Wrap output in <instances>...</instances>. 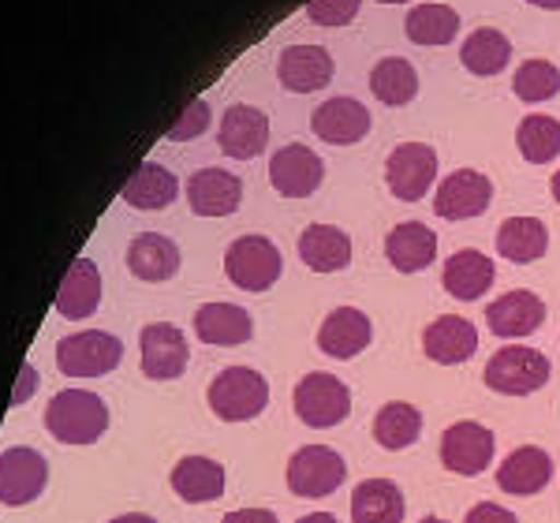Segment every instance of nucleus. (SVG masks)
<instances>
[{
	"instance_id": "nucleus-41",
	"label": "nucleus",
	"mask_w": 560,
	"mask_h": 523,
	"mask_svg": "<svg viewBox=\"0 0 560 523\" xmlns=\"http://www.w3.org/2000/svg\"><path fill=\"white\" fill-rule=\"evenodd\" d=\"M221 523H277V516L269 509H236V512H229Z\"/></svg>"
},
{
	"instance_id": "nucleus-47",
	"label": "nucleus",
	"mask_w": 560,
	"mask_h": 523,
	"mask_svg": "<svg viewBox=\"0 0 560 523\" xmlns=\"http://www.w3.org/2000/svg\"><path fill=\"white\" fill-rule=\"evenodd\" d=\"M377 4H408V0H377Z\"/></svg>"
},
{
	"instance_id": "nucleus-22",
	"label": "nucleus",
	"mask_w": 560,
	"mask_h": 523,
	"mask_svg": "<svg viewBox=\"0 0 560 523\" xmlns=\"http://www.w3.org/2000/svg\"><path fill=\"white\" fill-rule=\"evenodd\" d=\"M374 340V322L359 306H337L318 329V348L332 359H355Z\"/></svg>"
},
{
	"instance_id": "nucleus-29",
	"label": "nucleus",
	"mask_w": 560,
	"mask_h": 523,
	"mask_svg": "<svg viewBox=\"0 0 560 523\" xmlns=\"http://www.w3.org/2000/svg\"><path fill=\"white\" fill-rule=\"evenodd\" d=\"M176 191H179V179L168 173L165 165H158V161H142L139 168H135V176L124 184L120 198L135 210H165V206L176 202Z\"/></svg>"
},
{
	"instance_id": "nucleus-18",
	"label": "nucleus",
	"mask_w": 560,
	"mask_h": 523,
	"mask_svg": "<svg viewBox=\"0 0 560 523\" xmlns=\"http://www.w3.org/2000/svg\"><path fill=\"white\" fill-rule=\"evenodd\" d=\"M486 322H490V333H497V337H504V340L530 337V333H538L541 322H546V303H541L535 292H527V288H516V292H504L501 300L490 303Z\"/></svg>"
},
{
	"instance_id": "nucleus-35",
	"label": "nucleus",
	"mask_w": 560,
	"mask_h": 523,
	"mask_svg": "<svg viewBox=\"0 0 560 523\" xmlns=\"http://www.w3.org/2000/svg\"><path fill=\"white\" fill-rule=\"evenodd\" d=\"M404 31L415 45H448L459 34V12L448 4H419L408 12Z\"/></svg>"
},
{
	"instance_id": "nucleus-14",
	"label": "nucleus",
	"mask_w": 560,
	"mask_h": 523,
	"mask_svg": "<svg viewBox=\"0 0 560 523\" xmlns=\"http://www.w3.org/2000/svg\"><path fill=\"white\" fill-rule=\"evenodd\" d=\"M217 147L229 158L250 161L269 147V116L255 105H229L221 116V131H217Z\"/></svg>"
},
{
	"instance_id": "nucleus-31",
	"label": "nucleus",
	"mask_w": 560,
	"mask_h": 523,
	"mask_svg": "<svg viewBox=\"0 0 560 523\" xmlns=\"http://www.w3.org/2000/svg\"><path fill=\"white\" fill-rule=\"evenodd\" d=\"M549 251V229L538 218H509L497 229V255L527 266Z\"/></svg>"
},
{
	"instance_id": "nucleus-23",
	"label": "nucleus",
	"mask_w": 560,
	"mask_h": 523,
	"mask_svg": "<svg viewBox=\"0 0 560 523\" xmlns=\"http://www.w3.org/2000/svg\"><path fill=\"white\" fill-rule=\"evenodd\" d=\"M493 281H497V266L490 262V255H482V251H475V247L456 251V255L445 262V269H441L445 292L464 303L482 300V292H490Z\"/></svg>"
},
{
	"instance_id": "nucleus-45",
	"label": "nucleus",
	"mask_w": 560,
	"mask_h": 523,
	"mask_svg": "<svg viewBox=\"0 0 560 523\" xmlns=\"http://www.w3.org/2000/svg\"><path fill=\"white\" fill-rule=\"evenodd\" d=\"M553 198L560 202V173H553Z\"/></svg>"
},
{
	"instance_id": "nucleus-15",
	"label": "nucleus",
	"mask_w": 560,
	"mask_h": 523,
	"mask_svg": "<svg viewBox=\"0 0 560 523\" xmlns=\"http://www.w3.org/2000/svg\"><path fill=\"white\" fill-rule=\"evenodd\" d=\"M370 124H374V116H370L363 102H355V97H329V102H322L314 109L311 128L329 147H351V142L366 139Z\"/></svg>"
},
{
	"instance_id": "nucleus-37",
	"label": "nucleus",
	"mask_w": 560,
	"mask_h": 523,
	"mask_svg": "<svg viewBox=\"0 0 560 523\" xmlns=\"http://www.w3.org/2000/svg\"><path fill=\"white\" fill-rule=\"evenodd\" d=\"M512 90L527 105L549 102V97L560 94V68L549 65V60H527V65H520L516 79H512Z\"/></svg>"
},
{
	"instance_id": "nucleus-9",
	"label": "nucleus",
	"mask_w": 560,
	"mask_h": 523,
	"mask_svg": "<svg viewBox=\"0 0 560 523\" xmlns=\"http://www.w3.org/2000/svg\"><path fill=\"white\" fill-rule=\"evenodd\" d=\"M493 202V184L486 173H475V168H456L441 179L438 195H433V213L445 221H467L486 213Z\"/></svg>"
},
{
	"instance_id": "nucleus-11",
	"label": "nucleus",
	"mask_w": 560,
	"mask_h": 523,
	"mask_svg": "<svg viewBox=\"0 0 560 523\" xmlns=\"http://www.w3.org/2000/svg\"><path fill=\"white\" fill-rule=\"evenodd\" d=\"M45 483H49V464L38 449L15 445L0 453V504H12V509L31 504L45 490Z\"/></svg>"
},
{
	"instance_id": "nucleus-8",
	"label": "nucleus",
	"mask_w": 560,
	"mask_h": 523,
	"mask_svg": "<svg viewBox=\"0 0 560 523\" xmlns=\"http://www.w3.org/2000/svg\"><path fill=\"white\" fill-rule=\"evenodd\" d=\"M438 176V150L430 142H400L385 161V184L400 202H422Z\"/></svg>"
},
{
	"instance_id": "nucleus-42",
	"label": "nucleus",
	"mask_w": 560,
	"mask_h": 523,
	"mask_svg": "<svg viewBox=\"0 0 560 523\" xmlns=\"http://www.w3.org/2000/svg\"><path fill=\"white\" fill-rule=\"evenodd\" d=\"M108 523H158L153 516H147V512H124V516L108 520Z\"/></svg>"
},
{
	"instance_id": "nucleus-28",
	"label": "nucleus",
	"mask_w": 560,
	"mask_h": 523,
	"mask_svg": "<svg viewBox=\"0 0 560 523\" xmlns=\"http://www.w3.org/2000/svg\"><path fill=\"white\" fill-rule=\"evenodd\" d=\"M176 498H184L187 504H206L217 501L224 493V467L210 456H184L168 475Z\"/></svg>"
},
{
	"instance_id": "nucleus-3",
	"label": "nucleus",
	"mask_w": 560,
	"mask_h": 523,
	"mask_svg": "<svg viewBox=\"0 0 560 523\" xmlns=\"http://www.w3.org/2000/svg\"><path fill=\"white\" fill-rule=\"evenodd\" d=\"M280 269H284V258L277 243L266 236H240L224 251V277L243 292H269L280 281Z\"/></svg>"
},
{
	"instance_id": "nucleus-1",
	"label": "nucleus",
	"mask_w": 560,
	"mask_h": 523,
	"mask_svg": "<svg viewBox=\"0 0 560 523\" xmlns=\"http://www.w3.org/2000/svg\"><path fill=\"white\" fill-rule=\"evenodd\" d=\"M45 430L60 445H94L108 430V408L102 396L90 390H65L45 408Z\"/></svg>"
},
{
	"instance_id": "nucleus-27",
	"label": "nucleus",
	"mask_w": 560,
	"mask_h": 523,
	"mask_svg": "<svg viewBox=\"0 0 560 523\" xmlns=\"http://www.w3.org/2000/svg\"><path fill=\"white\" fill-rule=\"evenodd\" d=\"M128 269H131V277L150 281V284L168 281L179 269V247L168 236H161V232H142L128 247Z\"/></svg>"
},
{
	"instance_id": "nucleus-10",
	"label": "nucleus",
	"mask_w": 560,
	"mask_h": 523,
	"mask_svg": "<svg viewBox=\"0 0 560 523\" xmlns=\"http://www.w3.org/2000/svg\"><path fill=\"white\" fill-rule=\"evenodd\" d=\"M493 449L497 441L490 434V427L475 419H464V422H453V427L441 434V464L456 475H482L493 460Z\"/></svg>"
},
{
	"instance_id": "nucleus-4",
	"label": "nucleus",
	"mask_w": 560,
	"mask_h": 523,
	"mask_svg": "<svg viewBox=\"0 0 560 523\" xmlns=\"http://www.w3.org/2000/svg\"><path fill=\"white\" fill-rule=\"evenodd\" d=\"M549 374H553L549 371V359L538 348H523V345H504L486 363V385L504 396L538 393L549 382Z\"/></svg>"
},
{
	"instance_id": "nucleus-24",
	"label": "nucleus",
	"mask_w": 560,
	"mask_h": 523,
	"mask_svg": "<svg viewBox=\"0 0 560 523\" xmlns=\"http://www.w3.org/2000/svg\"><path fill=\"white\" fill-rule=\"evenodd\" d=\"M97 303H102V274L90 258H75L60 281L57 314L68 322H83L97 311Z\"/></svg>"
},
{
	"instance_id": "nucleus-19",
	"label": "nucleus",
	"mask_w": 560,
	"mask_h": 523,
	"mask_svg": "<svg viewBox=\"0 0 560 523\" xmlns=\"http://www.w3.org/2000/svg\"><path fill=\"white\" fill-rule=\"evenodd\" d=\"M553 479V456L538 445H520L516 453L504 456V464L497 467V486L512 498H530L541 493Z\"/></svg>"
},
{
	"instance_id": "nucleus-13",
	"label": "nucleus",
	"mask_w": 560,
	"mask_h": 523,
	"mask_svg": "<svg viewBox=\"0 0 560 523\" xmlns=\"http://www.w3.org/2000/svg\"><path fill=\"white\" fill-rule=\"evenodd\" d=\"M139 356H142V374L150 382H173L187 371V337L184 329L168 326V322H153L139 333Z\"/></svg>"
},
{
	"instance_id": "nucleus-40",
	"label": "nucleus",
	"mask_w": 560,
	"mask_h": 523,
	"mask_svg": "<svg viewBox=\"0 0 560 523\" xmlns=\"http://www.w3.org/2000/svg\"><path fill=\"white\" fill-rule=\"evenodd\" d=\"M464 523H520L516 512H509L504 504H475L471 512H467V520Z\"/></svg>"
},
{
	"instance_id": "nucleus-2",
	"label": "nucleus",
	"mask_w": 560,
	"mask_h": 523,
	"mask_svg": "<svg viewBox=\"0 0 560 523\" xmlns=\"http://www.w3.org/2000/svg\"><path fill=\"white\" fill-rule=\"evenodd\" d=\"M210 408L217 419L224 422H247L258 419L269 404V382L250 367H224L221 374L210 382V393H206Z\"/></svg>"
},
{
	"instance_id": "nucleus-7",
	"label": "nucleus",
	"mask_w": 560,
	"mask_h": 523,
	"mask_svg": "<svg viewBox=\"0 0 560 523\" xmlns=\"http://www.w3.org/2000/svg\"><path fill=\"white\" fill-rule=\"evenodd\" d=\"M288 490L295 498H329L348 479V464L329 445H303L288 460Z\"/></svg>"
},
{
	"instance_id": "nucleus-20",
	"label": "nucleus",
	"mask_w": 560,
	"mask_h": 523,
	"mask_svg": "<svg viewBox=\"0 0 560 523\" xmlns=\"http://www.w3.org/2000/svg\"><path fill=\"white\" fill-rule=\"evenodd\" d=\"M195 337L213 348H240L255 337V318L236 303H202L195 311Z\"/></svg>"
},
{
	"instance_id": "nucleus-36",
	"label": "nucleus",
	"mask_w": 560,
	"mask_h": 523,
	"mask_svg": "<svg viewBox=\"0 0 560 523\" xmlns=\"http://www.w3.org/2000/svg\"><path fill=\"white\" fill-rule=\"evenodd\" d=\"M516 142H520L523 161H530V165H546V161H553L560 153V120H553V116H541V113L523 116Z\"/></svg>"
},
{
	"instance_id": "nucleus-34",
	"label": "nucleus",
	"mask_w": 560,
	"mask_h": 523,
	"mask_svg": "<svg viewBox=\"0 0 560 523\" xmlns=\"http://www.w3.org/2000/svg\"><path fill=\"white\" fill-rule=\"evenodd\" d=\"M370 94L382 105H408L419 94V71L404 57H385L370 71Z\"/></svg>"
},
{
	"instance_id": "nucleus-38",
	"label": "nucleus",
	"mask_w": 560,
	"mask_h": 523,
	"mask_svg": "<svg viewBox=\"0 0 560 523\" xmlns=\"http://www.w3.org/2000/svg\"><path fill=\"white\" fill-rule=\"evenodd\" d=\"M363 0H311L306 4V20L318 26H345L359 15Z\"/></svg>"
},
{
	"instance_id": "nucleus-16",
	"label": "nucleus",
	"mask_w": 560,
	"mask_h": 523,
	"mask_svg": "<svg viewBox=\"0 0 560 523\" xmlns=\"http://www.w3.org/2000/svg\"><path fill=\"white\" fill-rule=\"evenodd\" d=\"M277 79L292 94H314L332 83V57L322 45H288L280 49Z\"/></svg>"
},
{
	"instance_id": "nucleus-44",
	"label": "nucleus",
	"mask_w": 560,
	"mask_h": 523,
	"mask_svg": "<svg viewBox=\"0 0 560 523\" xmlns=\"http://www.w3.org/2000/svg\"><path fill=\"white\" fill-rule=\"evenodd\" d=\"M535 8H560V0H530Z\"/></svg>"
},
{
	"instance_id": "nucleus-17",
	"label": "nucleus",
	"mask_w": 560,
	"mask_h": 523,
	"mask_svg": "<svg viewBox=\"0 0 560 523\" xmlns=\"http://www.w3.org/2000/svg\"><path fill=\"white\" fill-rule=\"evenodd\" d=\"M187 202L198 218H229L243 202V179L224 168H198L187 179Z\"/></svg>"
},
{
	"instance_id": "nucleus-6",
	"label": "nucleus",
	"mask_w": 560,
	"mask_h": 523,
	"mask_svg": "<svg viewBox=\"0 0 560 523\" xmlns=\"http://www.w3.org/2000/svg\"><path fill=\"white\" fill-rule=\"evenodd\" d=\"M295 400V415L314 430H332L351 415V390L340 377L325 374V371H311L295 385L292 393Z\"/></svg>"
},
{
	"instance_id": "nucleus-5",
	"label": "nucleus",
	"mask_w": 560,
	"mask_h": 523,
	"mask_svg": "<svg viewBox=\"0 0 560 523\" xmlns=\"http://www.w3.org/2000/svg\"><path fill=\"white\" fill-rule=\"evenodd\" d=\"M124 359V345L120 337L105 329H83L71 333L57 345V367L65 377H102L113 374Z\"/></svg>"
},
{
	"instance_id": "nucleus-46",
	"label": "nucleus",
	"mask_w": 560,
	"mask_h": 523,
	"mask_svg": "<svg viewBox=\"0 0 560 523\" xmlns=\"http://www.w3.org/2000/svg\"><path fill=\"white\" fill-rule=\"evenodd\" d=\"M419 523H448V520H441V516H422Z\"/></svg>"
},
{
	"instance_id": "nucleus-12",
	"label": "nucleus",
	"mask_w": 560,
	"mask_h": 523,
	"mask_svg": "<svg viewBox=\"0 0 560 523\" xmlns=\"http://www.w3.org/2000/svg\"><path fill=\"white\" fill-rule=\"evenodd\" d=\"M322 179H325L322 158L311 147H303V142H288V147H280L269 158V184L284 198L314 195L322 187Z\"/></svg>"
},
{
	"instance_id": "nucleus-26",
	"label": "nucleus",
	"mask_w": 560,
	"mask_h": 523,
	"mask_svg": "<svg viewBox=\"0 0 560 523\" xmlns=\"http://www.w3.org/2000/svg\"><path fill=\"white\" fill-rule=\"evenodd\" d=\"M385 258L400 274H419V269H427L438 258V236L430 232V224L404 221L385 236Z\"/></svg>"
},
{
	"instance_id": "nucleus-43",
	"label": "nucleus",
	"mask_w": 560,
	"mask_h": 523,
	"mask_svg": "<svg viewBox=\"0 0 560 523\" xmlns=\"http://www.w3.org/2000/svg\"><path fill=\"white\" fill-rule=\"evenodd\" d=\"M295 523H340V520L332 512H311V516H300Z\"/></svg>"
},
{
	"instance_id": "nucleus-21",
	"label": "nucleus",
	"mask_w": 560,
	"mask_h": 523,
	"mask_svg": "<svg viewBox=\"0 0 560 523\" xmlns=\"http://www.w3.org/2000/svg\"><path fill=\"white\" fill-rule=\"evenodd\" d=\"M422 351L441 367L467 363L478 351V329L467 318H459V314H441L422 333Z\"/></svg>"
},
{
	"instance_id": "nucleus-39",
	"label": "nucleus",
	"mask_w": 560,
	"mask_h": 523,
	"mask_svg": "<svg viewBox=\"0 0 560 523\" xmlns=\"http://www.w3.org/2000/svg\"><path fill=\"white\" fill-rule=\"evenodd\" d=\"M206 128H210V105L202 102V97H195L191 105H187L184 113H179V120L168 128V139L173 142H187V139H198Z\"/></svg>"
},
{
	"instance_id": "nucleus-30",
	"label": "nucleus",
	"mask_w": 560,
	"mask_h": 523,
	"mask_svg": "<svg viewBox=\"0 0 560 523\" xmlns=\"http://www.w3.org/2000/svg\"><path fill=\"white\" fill-rule=\"evenodd\" d=\"M351 523H404V493L393 479H366L351 493Z\"/></svg>"
},
{
	"instance_id": "nucleus-33",
	"label": "nucleus",
	"mask_w": 560,
	"mask_h": 523,
	"mask_svg": "<svg viewBox=\"0 0 560 523\" xmlns=\"http://www.w3.org/2000/svg\"><path fill=\"white\" fill-rule=\"evenodd\" d=\"M419 434H422V415L408 400H388L385 408L374 415V438L388 453L411 449L415 441H419Z\"/></svg>"
},
{
	"instance_id": "nucleus-32",
	"label": "nucleus",
	"mask_w": 560,
	"mask_h": 523,
	"mask_svg": "<svg viewBox=\"0 0 560 523\" xmlns=\"http://www.w3.org/2000/svg\"><path fill=\"white\" fill-rule=\"evenodd\" d=\"M459 60L471 75H497L509 68L512 60V42L509 34H501L497 26H478L459 45Z\"/></svg>"
},
{
	"instance_id": "nucleus-25",
	"label": "nucleus",
	"mask_w": 560,
	"mask_h": 523,
	"mask_svg": "<svg viewBox=\"0 0 560 523\" xmlns=\"http://www.w3.org/2000/svg\"><path fill=\"white\" fill-rule=\"evenodd\" d=\"M300 258L314 274H340L351 262V236L337 224H306L300 236Z\"/></svg>"
}]
</instances>
